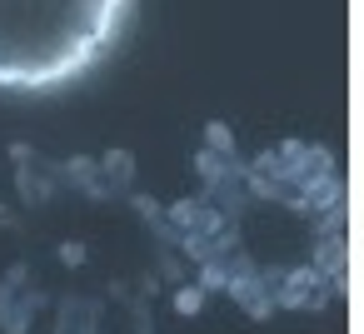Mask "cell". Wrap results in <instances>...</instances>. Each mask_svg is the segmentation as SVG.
Instances as JSON below:
<instances>
[{
	"label": "cell",
	"instance_id": "cell-2",
	"mask_svg": "<svg viewBox=\"0 0 364 334\" xmlns=\"http://www.w3.org/2000/svg\"><path fill=\"white\" fill-rule=\"evenodd\" d=\"M334 294H339L334 279L324 269H314V264H299V269L274 274V309H319Z\"/></svg>",
	"mask_w": 364,
	"mask_h": 334
},
{
	"label": "cell",
	"instance_id": "cell-10",
	"mask_svg": "<svg viewBox=\"0 0 364 334\" xmlns=\"http://www.w3.org/2000/svg\"><path fill=\"white\" fill-rule=\"evenodd\" d=\"M0 225H16V215H11L6 205H0Z\"/></svg>",
	"mask_w": 364,
	"mask_h": 334
},
{
	"label": "cell",
	"instance_id": "cell-3",
	"mask_svg": "<svg viewBox=\"0 0 364 334\" xmlns=\"http://www.w3.org/2000/svg\"><path fill=\"white\" fill-rule=\"evenodd\" d=\"M36 309H46L41 284H31V274H26V289H16V269H11L6 279H0V329H6V334H26Z\"/></svg>",
	"mask_w": 364,
	"mask_h": 334
},
{
	"label": "cell",
	"instance_id": "cell-7",
	"mask_svg": "<svg viewBox=\"0 0 364 334\" xmlns=\"http://www.w3.org/2000/svg\"><path fill=\"white\" fill-rule=\"evenodd\" d=\"M205 150H235V135H230V125H210V135H205Z\"/></svg>",
	"mask_w": 364,
	"mask_h": 334
},
{
	"label": "cell",
	"instance_id": "cell-1",
	"mask_svg": "<svg viewBox=\"0 0 364 334\" xmlns=\"http://www.w3.org/2000/svg\"><path fill=\"white\" fill-rule=\"evenodd\" d=\"M135 0H0V90L50 95L90 75Z\"/></svg>",
	"mask_w": 364,
	"mask_h": 334
},
{
	"label": "cell",
	"instance_id": "cell-6",
	"mask_svg": "<svg viewBox=\"0 0 364 334\" xmlns=\"http://www.w3.org/2000/svg\"><path fill=\"white\" fill-rule=\"evenodd\" d=\"M100 329V304L95 299H65L60 304V334H95Z\"/></svg>",
	"mask_w": 364,
	"mask_h": 334
},
{
	"label": "cell",
	"instance_id": "cell-4",
	"mask_svg": "<svg viewBox=\"0 0 364 334\" xmlns=\"http://www.w3.org/2000/svg\"><path fill=\"white\" fill-rule=\"evenodd\" d=\"M11 160L21 165L16 175H21V195H26V205H46V200L55 195V185H60V165L46 160V155H36V150H26V145H16Z\"/></svg>",
	"mask_w": 364,
	"mask_h": 334
},
{
	"label": "cell",
	"instance_id": "cell-5",
	"mask_svg": "<svg viewBox=\"0 0 364 334\" xmlns=\"http://www.w3.org/2000/svg\"><path fill=\"white\" fill-rule=\"evenodd\" d=\"M100 175H105L110 200H115V195H130V185H135V155H130V150H110V155H100Z\"/></svg>",
	"mask_w": 364,
	"mask_h": 334
},
{
	"label": "cell",
	"instance_id": "cell-9",
	"mask_svg": "<svg viewBox=\"0 0 364 334\" xmlns=\"http://www.w3.org/2000/svg\"><path fill=\"white\" fill-rule=\"evenodd\" d=\"M60 259H65V264H80V259H85V249H80V244H65V249H60Z\"/></svg>",
	"mask_w": 364,
	"mask_h": 334
},
{
	"label": "cell",
	"instance_id": "cell-8",
	"mask_svg": "<svg viewBox=\"0 0 364 334\" xmlns=\"http://www.w3.org/2000/svg\"><path fill=\"white\" fill-rule=\"evenodd\" d=\"M175 304H180V314H190V309H200V304H205V294H200V289H185Z\"/></svg>",
	"mask_w": 364,
	"mask_h": 334
}]
</instances>
